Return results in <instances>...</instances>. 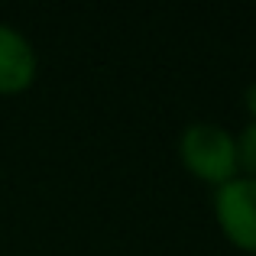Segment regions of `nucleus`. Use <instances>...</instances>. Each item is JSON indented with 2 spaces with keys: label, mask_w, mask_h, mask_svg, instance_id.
I'll list each match as a JSON object with an SVG mask.
<instances>
[{
  "label": "nucleus",
  "mask_w": 256,
  "mask_h": 256,
  "mask_svg": "<svg viewBox=\"0 0 256 256\" xmlns=\"http://www.w3.org/2000/svg\"><path fill=\"white\" fill-rule=\"evenodd\" d=\"M218 220L234 244L256 250V178H230L218 188Z\"/></svg>",
  "instance_id": "obj_2"
},
{
  "label": "nucleus",
  "mask_w": 256,
  "mask_h": 256,
  "mask_svg": "<svg viewBox=\"0 0 256 256\" xmlns=\"http://www.w3.org/2000/svg\"><path fill=\"white\" fill-rule=\"evenodd\" d=\"M36 56L16 30L0 23V91H20L32 82Z\"/></svg>",
  "instance_id": "obj_3"
},
{
  "label": "nucleus",
  "mask_w": 256,
  "mask_h": 256,
  "mask_svg": "<svg viewBox=\"0 0 256 256\" xmlns=\"http://www.w3.org/2000/svg\"><path fill=\"white\" fill-rule=\"evenodd\" d=\"M182 159L194 175L224 185L237 166V146L220 126L214 124H192L182 136Z\"/></svg>",
  "instance_id": "obj_1"
},
{
  "label": "nucleus",
  "mask_w": 256,
  "mask_h": 256,
  "mask_svg": "<svg viewBox=\"0 0 256 256\" xmlns=\"http://www.w3.org/2000/svg\"><path fill=\"white\" fill-rule=\"evenodd\" d=\"M246 104H250V110L256 114V84L246 91ZM237 156H240V162H244L246 169L256 172V124H250V126L244 130V136H240V146H237Z\"/></svg>",
  "instance_id": "obj_4"
}]
</instances>
